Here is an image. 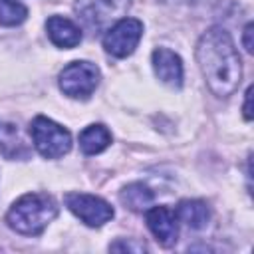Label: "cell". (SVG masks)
<instances>
[{
	"label": "cell",
	"mask_w": 254,
	"mask_h": 254,
	"mask_svg": "<svg viewBox=\"0 0 254 254\" xmlns=\"http://www.w3.org/2000/svg\"><path fill=\"white\" fill-rule=\"evenodd\" d=\"M196 60L214 95L228 97L238 89L242 79V64L232 38L224 28L214 26L200 36L196 44Z\"/></svg>",
	"instance_id": "1"
},
{
	"label": "cell",
	"mask_w": 254,
	"mask_h": 254,
	"mask_svg": "<svg viewBox=\"0 0 254 254\" xmlns=\"http://www.w3.org/2000/svg\"><path fill=\"white\" fill-rule=\"evenodd\" d=\"M56 214H58V204L50 194L30 192L18 198L10 206L6 214V222L18 234L38 236L56 218Z\"/></svg>",
	"instance_id": "2"
},
{
	"label": "cell",
	"mask_w": 254,
	"mask_h": 254,
	"mask_svg": "<svg viewBox=\"0 0 254 254\" xmlns=\"http://www.w3.org/2000/svg\"><path fill=\"white\" fill-rule=\"evenodd\" d=\"M30 133H32V139H34V145H36L38 153L46 159L64 157L71 149L69 131L64 129L62 125H58L56 121L44 117V115H38L32 121Z\"/></svg>",
	"instance_id": "3"
},
{
	"label": "cell",
	"mask_w": 254,
	"mask_h": 254,
	"mask_svg": "<svg viewBox=\"0 0 254 254\" xmlns=\"http://www.w3.org/2000/svg\"><path fill=\"white\" fill-rule=\"evenodd\" d=\"M99 83V69L89 62H71L60 73V89L75 99H85Z\"/></svg>",
	"instance_id": "4"
},
{
	"label": "cell",
	"mask_w": 254,
	"mask_h": 254,
	"mask_svg": "<svg viewBox=\"0 0 254 254\" xmlns=\"http://www.w3.org/2000/svg\"><path fill=\"white\" fill-rule=\"evenodd\" d=\"M143 36V24L135 18H123L117 20L103 38V48L107 54L115 58H125L133 54L139 40Z\"/></svg>",
	"instance_id": "5"
},
{
	"label": "cell",
	"mask_w": 254,
	"mask_h": 254,
	"mask_svg": "<svg viewBox=\"0 0 254 254\" xmlns=\"http://www.w3.org/2000/svg\"><path fill=\"white\" fill-rule=\"evenodd\" d=\"M65 206L87 226H101L113 218V208L99 196L85 192H67Z\"/></svg>",
	"instance_id": "6"
},
{
	"label": "cell",
	"mask_w": 254,
	"mask_h": 254,
	"mask_svg": "<svg viewBox=\"0 0 254 254\" xmlns=\"http://www.w3.org/2000/svg\"><path fill=\"white\" fill-rule=\"evenodd\" d=\"M131 0H77V12L89 28H103L105 24L119 18Z\"/></svg>",
	"instance_id": "7"
},
{
	"label": "cell",
	"mask_w": 254,
	"mask_h": 254,
	"mask_svg": "<svg viewBox=\"0 0 254 254\" xmlns=\"http://www.w3.org/2000/svg\"><path fill=\"white\" fill-rule=\"evenodd\" d=\"M147 226L161 246H173L179 238V220L177 214L167 206H153L145 214Z\"/></svg>",
	"instance_id": "8"
},
{
	"label": "cell",
	"mask_w": 254,
	"mask_h": 254,
	"mask_svg": "<svg viewBox=\"0 0 254 254\" xmlns=\"http://www.w3.org/2000/svg\"><path fill=\"white\" fill-rule=\"evenodd\" d=\"M153 69L157 77L169 87L179 89L183 85V62L175 52L167 48H157L153 52Z\"/></svg>",
	"instance_id": "9"
},
{
	"label": "cell",
	"mask_w": 254,
	"mask_h": 254,
	"mask_svg": "<svg viewBox=\"0 0 254 254\" xmlns=\"http://www.w3.org/2000/svg\"><path fill=\"white\" fill-rule=\"evenodd\" d=\"M46 30H48L50 40L58 48H75L81 42V30L67 18L52 16L46 22Z\"/></svg>",
	"instance_id": "10"
},
{
	"label": "cell",
	"mask_w": 254,
	"mask_h": 254,
	"mask_svg": "<svg viewBox=\"0 0 254 254\" xmlns=\"http://www.w3.org/2000/svg\"><path fill=\"white\" fill-rule=\"evenodd\" d=\"M175 214H177V220H181L183 224H187L192 230L206 226V222L210 218V210H208L206 202H202V200H181Z\"/></svg>",
	"instance_id": "11"
},
{
	"label": "cell",
	"mask_w": 254,
	"mask_h": 254,
	"mask_svg": "<svg viewBox=\"0 0 254 254\" xmlns=\"http://www.w3.org/2000/svg\"><path fill=\"white\" fill-rule=\"evenodd\" d=\"M111 143V133L103 125H89L79 135V147L85 155H97Z\"/></svg>",
	"instance_id": "12"
},
{
	"label": "cell",
	"mask_w": 254,
	"mask_h": 254,
	"mask_svg": "<svg viewBox=\"0 0 254 254\" xmlns=\"http://www.w3.org/2000/svg\"><path fill=\"white\" fill-rule=\"evenodd\" d=\"M121 202L131 208V210H147L153 202V192L143 185V183H133V185H127L123 190H121Z\"/></svg>",
	"instance_id": "13"
},
{
	"label": "cell",
	"mask_w": 254,
	"mask_h": 254,
	"mask_svg": "<svg viewBox=\"0 0 254 254\" xmlns=\"http://www.w3.org/2000/svg\"><path fill=\"white\" fill-rule=\"evenodd\" d=\"M28 10L24 4L16 0H0V24L2 26H18L26 20Z\"/></svg>",
	"instance_id": "14"
},
{
	"label": "cell",
	"mask_w": 254,
	"mask_h": 254,
	"mask_svg": "<svg viewBox=\"0 0 254 254\" xmlns=\"http://www.w3.org/2000/svg\"><path fill=\"white\" fill-rule=\"evenodd\" d=\"M111 250H129V252H143L145 250V244H133V242H113L109 246Z\"/></svg>",
	"instance_id": "15"
},
{
	"label": "cell",
	"mask_w": 254,
	"mask_h": 254,
	"mask_svg": "<svg viewBox=\"0 0 254 254\" xmlns=\"http://www.w3.org/2000/svg\"><path fill=\"white\" fill-rule=\"evenodd\" d=\"M244 48L246 52H252V24H246L244 28Z\"/></svg>",
	"instance_id": "16"
},
{
	"label": "cell",
	"mask_w": 254,
	"mask_h": 254,
	"mask_svg": "<svg viewBox=\"0 0 254 254\" xmlns=\"http://www.w3.org/2000/svg\"><path fill=\"white\" fill-rule=\"evenodd\" d=\"M250 99H252V87H248L246 91V99H244V117L250 121L252 119V111H250Z\"/></svg>",
	"instance_id": "17"
},
{
	"label": "cell",
	"mask_w": 254,
	"mask_h": 254,
	"mask_svg": "<svg viewBox=\"0 0 254 254\" xmlns=\"http://www.w3.org/2000/svg\"><path fill=\"white\" fill-rule=\"evenodd\" d=\"M163 2H177V0H163Z\"/></svg>",
	"instance_id": "18"
}]
</instances>
